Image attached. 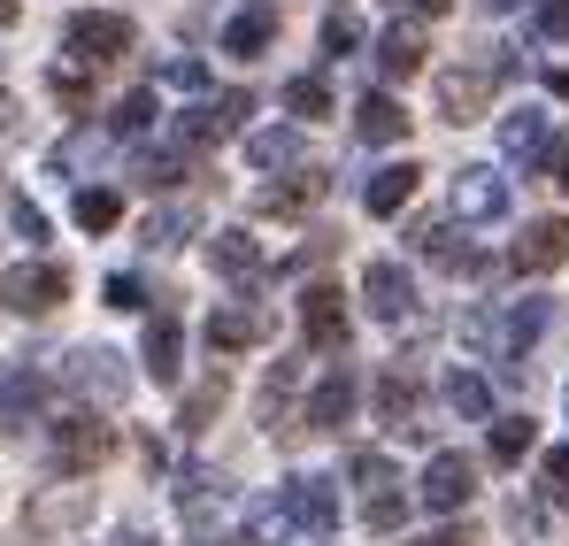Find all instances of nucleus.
Segmentation results:
<instances>
[{"label": "nucleus", "mask_w": 569, "mask_h": 546, "mask_svg": "<svg viewBox=\"0 0 569 546\" xmlns=\"http://www.w3.org/2000/svg\"><path fill=\"white\" fill-rule=\"evenodd\" d=\"M62 47L93 70V62H116V54H131V16H108V8H78L70 23H62Z\"/></svg>", "instance_id": "1"}, {"label": "nucleus", "mask_w": 569, "mask_h": 546, "mask_svg": "<svg viewBox=\"0 0 569 546\" xmlns=\"http://www.w3.org/2000/svg\"><path fill=\"white\" fill-rule=\"evenodd\" d=\"M247 116H254V92H208L200 108L178 116V147H216V139L247 131Z\"/></svg>", "instance_id": "2"}, {"label": "nucleus", "mask_w": 569, "mask_h": 546, "mask_svg": "<svg viewBox=\"0 0 569 546\" xmlns=\"http://www.w3.org/2000/svg\"><path fill=\"white\" fill-rule=\"evenodd\" d=\"M62 292H70V270L62 262H16V270H0V300L16 316H47Z\"/></svg>", "instance_id": "3"}, {"label": "nucleus", "mask_w": 569, "mask_h": 546, "mask_svg": "<svg viewBox=\"0 0 569 546\" xmlns=\"http://www.w3.org/2000/svg\"><path fill=\"white\" fill-rule=\"evenodd\" d=\"M416 500H423L431 516H455V508H470V500H477V461H470V455H431V461H423V485H416Z\"/></svg>", "instance_id": "4"}, {"label": "nucleus", "mask_w": 569, "mask_h": 546, "mask_svg": "<svg viewBox=\"0 0 569 546\" xmlns=\"http://www.w3.org/2000/svg\"><path fill=\"white\" fill-rule=\"evenodd\" d=\"M116 455V424H100V416H70V424H54V469H100V461Z\"/></svg>", "instance_id": "5"}, {"label": "nucleus", "mask_w": 569, "mask_h": 546, "mask_svg": "<svg viewBox=\"0 0 569 546\" xmlns=\"http://www.w3.org/2000/svg\"><path fill=\"white\" fill-rule=\"evenodd\" d=\"M300 339L323 347V355L347 347V292H339V285H308V292H300Z\"/></svg>", "instance_id": "6"}, {"label": "nucleus", "mask_w": 569, "mask_h": 546, "mask_svg": "<svg viewBox=\"0 0 569 546\" xmlns=\"http://www.w3.org/2000/svg\"><path fill=\"white\" fill-rule=\"evenodd\" d=\"M278 500H284V516H292V532H308V539H323L339 524V485L331 477H292Z\"/></svg>", "instance_id": "7"}, {"label": "nucleus", "mask_w": 569, "mask_h": 546, "mask_svg": "<svg viewBox=\"0 0 569 546\" xmlns=\"http://www.w3.org/2000/svg\"><path fill=\"white\" fill-rule=\"evenodd\" d=\"M362 300H370L378 324H408L416 316V277L400 270V262H370L362 270Z\"/></svg>", "instance_id": "8"}, {"label": "nucleus", "mask_w": 569, "mask_h": 546, "mask_svg": "<svg viewBox=\"0 0 569 546\" xmlns=\"http://www.w3.org/2000/svg\"><path fill=\"white\" fill-rule=\"evenodd\" d=\"M523 277H547L569 262V224L562 216H539V224H523V239H516V255H508Z\"/></svg>", "instance_id": "9"}, {"label": "nucleus", "mask_w": 569, "mask_h": 546, "mask_svg": "<svg viewBox=\"0 0 569 546\" xmlns=\"http://www.w3.org/2000/svg\"><path fill=\"white\" fill-rule=\"evenodd\" d=\"M455 216L462 224H500L508 216V178L500 170H455Z\"/></svg>", "instance_id": "10"}, {"label": "nucleus", "mask_w": 569, "mask_h": 546, "mask_svg": "<svg viewBox=\"0 0 569 546\" xmlns=\"http://www.w3.org/2000/svg\"><path fill=\"white\" fill-rule=\"evenodd\" d=\"M547 147H555V123H547L539 108H508V116H500V155H508V162L539 170V162H547Z\"/></svg>", "instance_id": "11"}, {"label": "nucleus", "mask_w": 569, "mask_h": 546, "mask_svg": "<svg viewBox=\"0 0 569 546\" xmlns=\"http://www.w3.org/2000/svg\"><path fill=\"white\" fill-rule=\"evenodd\" d=\"M547 324H555V300H539V292H531V300H508V308H500V363H523Z\"/></svg>", "instance_id": "12"}, {"label": "nucleus", "mask_w": 569, "mask_h": 546, "mask_svg": "<svg viewBox=\"0 0 569 546\" xmlns=\"http://www.w3.org/2000/svg\"><path fill=\"white\" fill-rule=\"evenodd\" d=\"M355 400H362V385H355V369L339 363L331 377H323V385H316V393H308V408H300V424H308V431H339V424L355 416Z\"/></svg>", "instance_id": "13"}, {"label": "nucleus", "mask_w": 569, "mask_h": 546, "mask_svg": "<svg viewBox=\"0 0 569 546\" xmlns=\"http://www.w3.org/2000/svg\"><path fill=\"white\" fill-rule=\"evenodd\" d=\"M47 393H54V377H47L39 363L0 369V424H23V416H39V408H47Z\"/></svg>", "instance_id": "14"}, {"label": "nucleus", "mask_w": 569, "mask_h": 546, "mask_svg": "<svg viewBox=\"0 0 569 546\" xmlns=\"http://www.w3.org/2000/svg\"><path fill=\"white\" fill-rule=\"evenodd\" d=\"M262 331H270V316H262V308H247V300H223V308L208 316V347H216V355L262 347Z\"/></svg>", "instance_id": "15"}, {"label": "nucleus", "mask_w": 569, "mask_h": 546, "mask_svg": "<svg viewBox=\"0 0 569 546\" xmlns=\"http://www.w3.org/2000/svg\"><path fill=\"white\" fill-rule=\"evenodd\" d=\"M485 100H492V70H447L439 78V116L447 123H477Z\"/></svg>", "instance_id": "16"}, {"label": "nucleus", "mask_w": 569, "mask_h": 546, "mask_svg": "<svg viewBox=\"0 0 569 546\" xmlns=\"http://www.w3.org/2000/svg\"><path fill=\"white\" fill-rule=\"evenodd\" d=\"M416 178H423L416 162H385V170H370V178H362V208H370V216H400V208L416 200Z\"/></svg>", "instance_id": "17"}, {"label": "nucleus", "mask_w": 569, "mask_h": 546, "mask_svg": "<svg viewBox=\"0 0 569 546\" xmlns=\"http://www.w3.org/2000/svg\"><path fill=\"white\" fill-rule=\"evenodd\" d=\"M270 39H278V8H270V0H247V8L223 23V54H262Z\"/></svg>", "instance_id": "18"}, {"label": "nucleus", "mask_w": 569, "mask_h": 546, "mask_svg": "<svg viewBox=\"0 0 569 546\" xmlns=\"http://www.w3.org/2000/svg\"><path fill=\"white\" fill-rule=\"evenodd\" d=\"M355 131H362L370 147H400V139H408V108H400L392 92H362V108H355Z\"/></svg>", "instance_id": "19"}, {"label": "nucleus", "mask_w": 569, "mask_h": 546, "mask_svg": "<svg viewBox=\"0 0 569 546\" xmlns=\"http://www.w3.org/2000/svg\"><path fill=\"white\" fill-rule=\"evenodd\" d=\"M316 200H323V170H300V178L262 185V192H254L262 216H300V208H316Z\"/></svg>", "instance_id": "20"}, {"label": "nucleus", "mask_w": 569, "mask_h": 546, "mask_svg": "<svg viewBox=\"0 0 569 546\" xmlns=\"http://www.w3.org/2000/svg\"><path fill=\"white\" fill-rule=\"evenodd\" d=\"M178 355H186V324H178V316H154V324H147V377L170 385V377L186 369Z\"/></svg>", "instance_id": "21"}, {"label": "nucleus", "mask_w": 569, "mask_h": 546, "mask_svg": "<svg viewBox=\"0 0 569 546\" xmlns=\"http://www.w3.org/2000/svg\"><path fill=\"white\" fill-rule=\"evenodd\" d=\"M378 70L385 78H416V70H423V31H416V23H392L378 39Z\"/></svg>", "instance_id": "22"}, {"label": "nucleus", "mask_w": 569, "mask_h": 546, "mask_svg": "<svg viewBox=\"0 0 569 546\" xmlns=\"http://www.w3.org/2000/svg\"><path fill=\"white\" fill-rule=\"evenodd\" d=\"M192 231H200V208H154V216H147V224H139V247H154V255H162V247H186Z\"/></svg>", "instance_id": "23"}, {"label": "nucleus", "mask_w": 569, "mask_h": 546, "mask_svg": "<svg viewBox=\"0 0 569 546\" xmlns=\"http://www.w3.org/2000/svg\"><path fill=\"white\" fill-rule=\"evenodd\" d=\"M378 408H385L392 431H423V424H416V377H408V369H385L378 377Z\"/></svg>", "instance_id": "24"}, {"label": "nucleus", "mask_w": 569, "mask_h": 546, "mask_svg": "<svg viewBox=\"0 0 569 546\" xmlns=\"http://www.w3.org/2000/svg\"><path fill=\"white\" fill-rule=\"evenodd\" d=\"M247 162H254V170H292V162H300V131H292V123L254 131V139H247Z\"/></svg>", "instance_id": "25"}, {"label": "nucleus", "mask_w": 569, "mask_h": 546, "mask_svg": "<svg viewBox=\"0 0 569 546\" xmlns=\"http://www.w3.org/2000/svg\"><path fill=\"white\" fill-rule=\"evenodd\" d=\"M208 262H216L223 277H254L262 270V247H254L247 231H216V239H208Z\"/></svg>", "instance_id": "26"}, {"label": "nucleus", "mask_w": 569, "mask_h": 546, "mask_svg": "<svg viewBox=\"0 0 569 546\" xmlns=\"http://www.w3.org/2000/svg\"><path fill=\"white\" fill-rule=\"evenodd\" d=\"M447 408L470 416V424H492V385H485L477 369H455V377H447Z\"/></svg>", "instance_id": "27"}, {"label": "nucleus", "mask_w": 569, "mask_h": 546, "mask_svg": "<svg viewBox=\"0 0 569 546\" xmlns=\"http://www.w3.org/2000/svg\"><path fill=\"white\" fill-rule=\"evenodd\" d=\"M70 377H78L86 393H100V400H116V393H123V369H116V355H100V347H86V355L70 363Z\"/></svg>", "instance_id": "28"}, {"label": "nucleus", "mask_w": 569, "mask_h": 546, "mask_svg": "<svg viewBox=\"0 0 569 546\" xmlns=\"http://www.w3.org/2000/svg\"><path fill=\"white\" fill-rule=\"evenodd\" d=\"M531 447H539V424L531 416H500L492 424V461H523Z\"/></svg>", "instance_id": "29"}, {"label": "nucleus", "mask_w": 569, "mask_h": 546, "mask_svg": "<svg viewBox=\"0 0 569 546\" xmlns=\"http://www.w3.org/2000/svg\"><path fill=\"white\" fill-rule=\"evenodd\" d=\"M78 224H86V231H116V224H123V192L86 185V192H78Z\"/></svg>", "instance_id": "30"}, {"label": "nucleus", "mask_w": 569, "mask_h": 546, "mask_svg": "<svg viewBox=\"0 0 569 546\" xmlns=\"http://www.w3.org/2000/svg\"><path fill=\"white\" fill-rule=\"evenodd\" d=\"M147 123H154V92H123V100L108 108V131H116V139H147Z\"/></svg>", "instance_id": "31"}, {"label": "nucleus", "mask_w": 569, "mask_h": 546, "mask_svg": "<svg viewBox=\"0 0 569 546\" xmlns=\"http://www.w3.org/2000/svg\"><path fill=\"white\" fill-rule=\"evenodd\" d=\"M247 532H254V546H284V539H292L284 500H254V508H247Z\"/></svg>", "instance_id": "32"}, {"label": "nucleus", "mask_w": 569, "mask_h": 546, "mask_svg": "<svg viewBox=\"0 0 569 546\" xmlns=\"http://www.w3.org/2000/svg\"><path fill=\"white\" fill-rule=\"evenodd\" d=\"M284 108L316 123V116H331V86H323V78H292V86H284Z\"/></svg>", "instance_id": "33"}, {"label": "nucleus", "mask_w": 569, "mask_h": 546, "mask_svg": "<svg viewBox=\"0 0 569 546\" xmlns=\"http://www.w3.org/2000/svg\"><path fill=\"white\" fill-rule=\"evenodd\" d=\"M355 47H362V16L355 8H331L323 16V54H355Z\"/></svg>", "instance_id": "34"}, {"label": "nucleus", "mask_w": 569, "mask_h": 546, "mask_svg": "<svg viewBox=\"0 0 569 546\" xmlns=\"http://www.w3.org/2000/svg\"><path fill=\"white\" fill-rule=\"evenodd\" d=\"M539 493H547L555 508H569V439L547 447V461H539Z\"/></svg>", "instance_id": "35"}, {"label": "nucleus", "mask_w": 569, "mask_h": 546, "mask_svg": "<svg viewBox=\"0 0 569 546\" xmlns=\"http://www.w3.org/2000/svg\"><path fill=\"white\" fill-rule=\"evenodd\" d=\"M347 469H355V485H362V500H370V493H392V485H400V477H392V461H385V455H370V447H362V455L347 461Z\"/></svg>", "instance_id": "36"}, {"label": "nucleus", "mask_w": 569, "mask_h": 546, "mask_svg": "<svg viewBox=\"0 0 569 546\" xmlns=\"http://www.w3.org/2000/svg\"><path fill=\"white\" fill-rule=\"evenodd\" d=\"M362 524H370V532H400V524H408V500H400V493H370V500H362Z\"/></svg>", "instance_id": "37"}, {"label": "nucleus", "mask_w": 569, "mask_h": 546, "mask_svg": "<svg viewBox=\"0 0 569 546\" xmlns=\"http://www.w3.org/2000/svg\"><path fill=\"white\" fill-rule=\"evenodd\" d=\"M292 385H300V363H278V369H270V385H262V416H270V424L284 416V400H292Z\"/></svg>", "instance_id": "38"}, {"label": "nucleus", "mask_w": 569, "mask_h": 546, "mask_svg": "<svg viewBox=\"0 0 569 546\" xmlns=\"http://www.w3.org/2000/svg\"><path fill=\"white\" fill-rule=\"evenodd\" d=\"M216 408H223V377H208V385H200V393H192L186 408H178V424H186V431H200V424H208V416H216Z\"/></svg>", "instance_id": "39"}, {"label": "nucleus", "mask_w": 569, "mask_h": 546, "mask_svg": "<svg viewBox=\"0 0 569 546\" xmlns=\"http://www.w3.org/2000/svg\"><path fill=\"white\" fill-rule=\"evenodd\" d=\"M100 292H108V308H123V316H131V308H147V277H131V270H116Z\"/></svg>", "instance_id": "40"}, {"label": "nucleus", "mask_w": 569, "mask_h": 546, "mask_svg": "<svg viewBox=\"0 0 569 546\" xmlns=\"http://www.w3.org/2000/svg\"><path fill=\"white\" fill-rule=\"evenodd\" d=\"M47 86H54V100H62V108H86V70H78V62H70V70L54 62V70H47Z\"/></svg>", "instance_id": "41"}, {"label": "nucleus", "mask_w": 569, "mask_h": 546, "mask_svg": "<svg viewBox=\"0 0 569 546\" xmlns=\"http://www.w3.org/2000/svg\"><path fill=\"white\" fill-rule=\"evenodd\" d=\"M531 31L539 39H569V0H539L531 8Z\"/></svg>", "instance_id": "42"}, {"label": "nucleus", "mask_w": 569, "mask_h": 546, "mask_svg": "<svg viewBox=\"0 0 569 546\" xmlns=\"http://www.w3.org/2000/svg\"><path fill=\"white\" fill-rule=\"evenodd\" d=\"M162 86H186V92H200V86H208V70H200L192 54H170V62H162Z\"/></svg>", "instance_id": "43"}, {"label": "nucleus", "mask_w": 569, "mask_h": 546, "mask_svg": "<svg viewBox=\"0 0 569 546\" xmlns=\"http://www.w3.org/2000/svg\"><path fill=\"white\" fill-rule=\"evenodd\" d=\"M186 155H192V147H170V155H154V162H147V185H178V178H186Z\"/></svg>", "instance_id": "44"}, {"label": "nucleus", "mask_w": 569, "mask_h": 546, "mask_svg": "<svg viewBox=\"0 0 569 546\" xmlns=\"http://www.w3.org/2000/svg\"><path fill=\"white\" fill-rule=\"evenodd\" d=\"M8 224H16V231H23V239H47V216H39V208H31V200H8Z\"/></svg>", "instance_id": "45"}, {"label": "nucleus", "mask_w": 569, "mask_h": 546, "mask_svg": "<svg viewBox=\"0 0 569 546\" xmlns=\"http://www.w3.org/2000/svg\"><path fill=\"white\" fill-rule=\"evenodd\" d=\"M392 16H447V0H385Z\"/></svg>", "instance_id": "46"}, {"label": "nucleus", "mask_w": 569, "mask_h": 546, "mask_svg": "<svg viewBox=\"0 0 569 546\" xmlns=\"http://www.w3.org/2000/svg\"><path fill=\"white\" fill-rule=\"evenodd\" d=\"M8 131H16V100L0 92V139H8Z\"/></svg>", "instance_id": "47"}, {"label": "nucleus", "mask_w": 569, "mask_h": 546, "mask_svg": "<svg viewBox=\"0 0 569 546\" xmlns=\"http://www.w3.org/2000/svg\"><path fill=\"white\" fill-rule=\"evenodd\" d=\"M416 546H470L462 532H431V539H416Z\"/></svg>", "instance_id": "48"}, {"label": "nucleus", "mask_w": 569, "mask_h": 546, "mask_svg": "<svg viewBox=\"0 0 569 546\" xmlns=\"http://www.w3.org/2000/svg\"><path fill=\"white\" fill-rule=\"evenodd\" d=\"M547 86H555V100H569V70H547Z\"/></svg>", "instance_id": "49"}, {"label": "nucleus", "mask_w": 569, "mask_h": 546, "mask_svg": "<svg viewBox=\"0 0 569 546\" xmlns=\"http://www.w3.org/2000/svg\"><path fill=\"white\" fill-rule=\"evenodd\" d=\"M477 8H492V16H500V8H523V0H477Z\"/></svg>", "instance_id": "50"}, {"label": "nucleus", "mask_w": 569, "mask_h": 546, "mask_svg": "<svg viewBox=\"0 0 569 546\" xmlns=\"http://www.w3.org/2000/svg\"><path fill=\"white\" fill-rule=\"evenodd\" d=\"M8 23H16V0H0V31H8Z\"/></svg>", "instance_id": "51"}]
</instances>
